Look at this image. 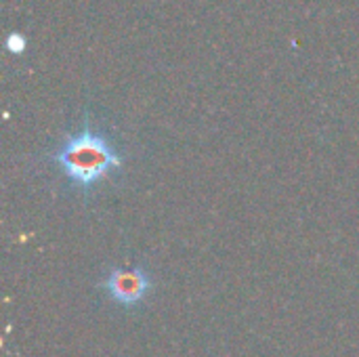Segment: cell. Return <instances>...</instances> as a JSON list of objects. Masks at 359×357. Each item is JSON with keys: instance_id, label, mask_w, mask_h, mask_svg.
Wrapping results in <instances>:
<instances>
[{"instance_id": "1", "label": "cell", "mask_w": 359, "mask_h": 357, "mask_svg": "<svg viewBox=\"0 0 359 357\" xmlns=\"http://www.w3.org/2000/svg\"><path fill=\"white\" fill-rule=\"evenodd\" d=\"M50 160L82 194L95 189L124 164V158L111 139L90 124H84L78 133L69 135L50 154Z\"/></svg>"}, {"instance_id": "2", "label": "cell", "mask_w": 359, "mask_h": 357, "mask_svg": "<svg viewBox=\"0 0 359 357\" xmlns=\"http://www.w3.org/2000/svg\"><path fill=\"white\" fill-rule=\"evenodd\" d=\"M101 288L116 305L133 309L141 305L151 292V278L141 267H133V269L114 267L103 278Z\"/></svg>"}]
</instances>
